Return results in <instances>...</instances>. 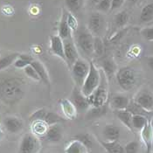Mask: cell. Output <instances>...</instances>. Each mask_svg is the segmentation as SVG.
<instances>
[{
    "label": "cell",
    "instance_id": "cell-42",
    "mask_svg": "<svg viewBox=\"0 0 153 153\" xmlns=\"http://www.w3.org/2000/svg\"><path fill=\"white\" fill-rule=\"evenodd\" d=\"M125 0H112L111 1V9H110V12H113V11H116L119 8H121L123 4H124Z\"/></svg>",
    "mask_w": 153,
    "mask_h": 153
},
{
    "label": "cell",
    "instance_id": "cell-24",
    "mask_svg": "<svg viewBox=\"0 0 153 153\" xmlns=\"http://www.w3.org/2000/svg\"><path fill=\"white\" fill-rule=\"evenodd\" d=\"M106 141H118L120 137V128L116 125H107L102 130Z\"/></svg>",
    "mask_w": 153,
    "mask_h": 153
},
{
    "label": "cell",
    "instance_id": "cell-39",
    "mask_svg": "<svg viewBox=\"0 0 153 153\" xmlns=\"http://www.w3.org/2000/svg\"><path fill=\"white\" fill-rule=\"evenodd\" d=\"M140 33L144 39L153 42V25L143 28L140 31Z\"/></svg>",
    "mask_w": 153,
    "mask_h": 153
},
{
    "label": "cell",
    "instance_id": "cell-46",
    "mask_svg": "<svg viewBox=\"0 0 153 153\" xmlns=\"http://www.w3.org/2000/svg\"><path fill=\"white\" fill-rule=\"evenodd\" d=\"M128 1H129L130 4H137L138 2V0H128Z\"/></svg>",
    "mask_w": 153,
    "mask_h": 153
},
{
    "label": "cell",
    "instance_id": "cell-34",
    "mask_svg": "<svg viewBox=\"0 0 153 153\" xmlns=\"http://www.w3.org/2000/svg\"><path fill=\"white\" fill-rule=\"evenodd\" d=\"M111 1L112 0H101L94 7L95 10L100 13H108L111 9Z\"/></svg>",
    "mask_w": 153,
    "mask_h": 153
},
{
    "label": "cell",
    "instance_id": "cell-4",
    "mask_svg": "<svg viewBox=\"0 0 153 153\" xmlns=\"http://www.w3.org/2000/svg\"><path fill=\"white\" fill-rule=\"evenodd\" d=\"M89 65H90V68H89L88 74L82 87V91L87 97L92 94L98 88V86L101 82V79H102L101 71L96 68L94 62L89 61Z\"/></svg>",
    "mask_w": 153,
    "mask_h": 153
},
{
    "label": "cell",
    "instance_id": "cell-45",
    "mask_svg": "<svg viewBox=\"0 0 153 153\" xmlns=\"http://www.w3.org/2000/svg\"><path fill=\"white\" fill-rule=\"evenodd\" d=\"M3 137H4V132H3L2 127H1V124H0V140H2Z\"/></svg>",
    "mask_w": 153,
    "mask_h": 153
},
{
    "label": "cell",
    "instance_id": "cell-31",
    "mask_svg": "<svg viewBox=\"0 0 153 153\" xmlns=\"http://www.w3.org/2000/svg\"><path fill=\"white\" fill-rule=\"evenodd\" d=\"M129 19V13L126 11H122L115 16V24L118 28H123L127 25Z\"/></svg>",
    "mask_w": 153,
    "mask_h": 153
},
{
    "label": "cell",
    "instance_id": "cell-7",
    "mask_svg": "<svg viewBox=\"0 0 153 153\" xmlns=\"http://www.w3.org/2000/svg\"><path fill=\"white\" fill-rule=\"evenodd\" d=\"M87 27L93 35L101 37L106 30V19L104 15L100 12L91 14L88 18Z\"/></svg>",
    "mask_w": 153,
    "mask_h": 153
},
{
    "label": "cell",
    "instance_id": "cell-40",
    "mask_svg": "<svg viewBox=\"0 0 153 153\" xmlns=\"http://www.w3.org/2000/svg\"><path fill=\"white\" fill-rule=\"evenodd\" d=\"M74 137H75V139H77V140L83 143L84 144H86L88 147H89V148L91 147V145H92V139H91L89 134H88V133H81V134L76 135Z\"/></svg>",
    "mask_w": 153,
    "mask_h": 153
},
{
    "label": "cell",
    "instance_id": "cell-9",
    "mask_svg": "<svg viewBox=\"0 0 153 153\" xmlns=\"http://www.w3.org/2000/svg\"><path fill=\"white\" fill-rule=\"evenodd\" d=\"M63 42H64V53H65V59H66L65 62L71 69L73 65L80 59L78 48L72 37L69 39H64Z\"/></svg>",
    "mask_w": 153,
    "mask_h": 153
},
{
    "label": "cell",
    "instance_id": "cell-43",
    "mask_svg": "<svg viewBox=\"0 0 153 153\" xmlns=\"http://www.w3.org/2000/svg\"><path fill=\"white\" fill-rule=\"evenodd\" d=\"M146 63H147L148 67L153 71V56L146 57Z\"/></svg>",
    "mask_w": 153,
    "mask_h": 153
},
{
    "label": "cell",
    "instance_id": "cell-5",
    "mask_svg": "<svg viewBox=\"0 0 153 153\" xmlns=\"http://www.w3.org/2000/svg\"><path fill=\"white\" fill-rule=\"evenodd\" d=\"M118 85L125 91H129L134 88L137 82V74L133 68L123 67L118 69L116 74Z\"/></svg>",
    "mask_w": 153,
    "mask_h": 153
},
{
    "label": "cell",
    "instance_id": "cell-36",
    "mask_svg": "<svg viewBox=\"0 0 153 153\" xmlns=\"http://www.w3.org/2000/svg\"><path fill=\"white\" fill-rule=\"evenodd\" d=\"M67 21H68V24L70 29L72 30V32L74 33L78 30V28H79L77 19L75 18V16L73 13L68 12H67Z\"/></svg>",
    "mask_w": 153,
    "mask_h": 153
},
{
    "label": "cell",
    "instance_id": "cell-18",
    "mask_svg": "<svg viewBox=\"0 0 153 153\" xmlns=\"http://www.w3.org/2000/svg\"><path fill=\"white\" fill-rule=\"evenodd\" d=\"M102 70L105 74L108 80L109 81L111 77L117 74V66L115 62V60L111 58H106V59L102 60Z\"/></svg>",
    "mask_w": 153,
    "mask_h": 153
},
{
    "label": "cell",
    "instance_id": "cell-19",
    "mask_svg": "<svg viewBox=\"0 0 153 153\" xmlns=\"http://www.w3.org/2000/svg\"><path fill=\"white\" fill-rule=\"evenodd\" d=\"M31 123H32V125H31L32 133L37 137H44L50 127L46 122L41 121V120L32 122Z\"/></svg>",
    "mask_w": 153,
    "mask_h": 153
},
{
    "label": "cell",
    "instance_id": "cell-35",
    "mask_svg": "<svg viewBox=\"0 0 153 153\" xmlns=\"http://www.w3.org/2000/svg\"><path fill=\"white\" fill-rule=\"evenodd\" d=\"M106 111V105L102 107H98V108H94V107H92V108L88 112V116H87V117H88V119H91V118L94 117H100L102 116Z\"/></svg>",
    "mask_w": 153,
    "mask_h": 153
},
{
    "label": "cell",
    "instance_id": "cell-17",
    "mask_svg": "<svg viewBox=\"0 0 153 153\" xmlns=\"http://www.w3.org/2000/svg\"><path fill=\"white\" fill-rule=\"evenodd\" d=\"M72 30L70 29L68 21H67V12L63 11L62 16L59 23V29H58V35L64 40L69 39L72 37Z\"/></svg>",
    "mask_w": 153,
    "mask_h": 153
},
{
    "label": "cell",
    "instance_id": "cell-20",
    "mask_svg": "<svg viewBox=\"0 0 153 153\" xmlns=\"http://www.w3.org/2000/svg\"><path fill=\"white\" fill-rule=\"evenodd\" d=\"M65 153H90V148L75 139L68 143L65 149Z\"/></svg>",
    "mask_w": 153,
    "mask_h": 153
},
{
    "label": "cell",
    "instance_id": "cell-21",
    "mask_svg": "<svg viewBox=\"0 0 153 153\" xmlns=\"http://www.w3.org/2000/svg\"><path fill=\"white\" fill-rule=\"evenodd\" d=\"M47 142L50 143H58L62 138V131L58 124H54L49 127L46 136L43 137Z\"/></svg>",
    "mask_w": 153,
    "mask_h": 153
},
{
    "label": "cell",
    "instance_id": "cell-15",
    "mask_svg": "<svg viewBox=\"0 0 153 153\" xmlns=\"http://www.w3.org/2000/svg\"><path fill=\"white\" fill-rule=\"evenodd\" d=\"M130 98L123 94H113L110 98V106L114 110L126 109L130 104Z\"/></svg>",
    "mask_w": 153,
    "mask_h": 153
},
{
    "label": "cell",
    "instance_id": "cell-29",
    "mask_svg": "<svg viewBox=\"0 0 153 153\" xmlns=\"http://www.w3.org/2000/svg\"><path fill=\"white\" fill-rule=\"evenodd\" d=\"M65 4L68 12L74 15L82 11L84 5V0H65Z\"/></svg>",
    "mask_w": 153,
    "mask_h": 153
},
{
    "label": "cell",
    "instance_id": "cell-1",
    "mask_svg": "<svg viewBox=\"0 0 153 153\" xmlns=\"http://www.w3.org/2000/svg\"><path fill=\"white\" fill-rule=\"evenodd\" d=\"M25 81L20 77L9 76L0 80V100L13 105L19 102L25 94Z\"/></svg>",
    "mask_w": 153,
    "mask_h": 153
},
{
    "label": "cell",
    "instance_id": "cell-22",
    "mask_svg": "<svg viewBox=\"0 0 153 153\" xmlns=\"http://www.w3.org/2000/svg\"><path fill=\"white\" fill-rule=\"evenodd\" d=\"M115 115L117 116V117L121 121V123L126 127L128 128L130 131H133V127H132V117L133 115L130 113V111H128L127 109H123V110H114Z\"/></svg>",
    "mask_w": 153,
    "mask_h": 153
},
{
    "label": "cell",
    "instance_id": "cell-13",
    "mask_svg": "<svg viewBox=\"0 0 153 153\" xmlns=\"http://www.w3.org/2000/svg\"><path fill=\"white\" fill-rule=\"evenodd\" d=\"M3 125L4 129L12 134H17L23 130V121L16 117H7L3 120Z\"/></svg>",
    "mask_w": 153,
    "mask_h": 153
},
{
    "label": "cell",
    "instance_id": "cell-37",
    "mask_svg": "<svg viewBox=\"0 0 153 153\" xmlns=\"http://www.w3.org/2000/svg\"><path fill=\"white\" fill-rule=\"evenodd\" d=\"M24 72H25V75L28 76L29 78H31L32 80L36 81V82H40V78H39L38 73L36 72L34 68L32 65H29L26 68H24Z\"/></svg>",
    "mask_w": 153,
    "mask_h": 153
},
{
    "label": "cell",
    "instance_id": "cell-25",
    "mask_svg": "<svg viewBox=\"0 0 153 153\" xmlns=\"http://www.w3.org/2000/svg\"><path fill=\"white\" fill-rule=\"evenodd\" d=\"M98 142L106 150L108 153H124V147H123L118 141L98 140Z\"/></svg>",
    "mask_w": 153,
    "mask_h": 153
},
{
    "label": "cell",
    "instance_id": "cell-48",
    "mask_svg": "<svg viewBox=\"0 0 153 153\" xmlns=\"http://www.w3.org/2000/svg\"><path fill=\"white\" fill-rule=\"evenodd\" d=\"M0 54H1V51H0Z\"/></svg>",
    "mask_w": 153,
    "mask_h": 153
},
{
    "label": "cell",
    "instance_id": "cell-11",
    "mask_svg": "<svg viewBox=\"0 0 153 153\" xmlns=\"http://www.w3.org/2000/svg\"><path fill=\"white\" fill-rule=\"evenodd\" d=\"M71 101L76 107L78 111H84L87 110L89 107L88 97L83 94L82 88H78L77 86H74L72 91L71 95Z\"/></svg>",
    "mask_w": 153,
    "mask_h": 153
},
{
    "label": "cell",
    "instance_id": "cell-14",
    "mask_svg": "<svg viewBox=\"0 0 153 153\" xmlns=\"http://www.w3.org/2000/svg\"><path fill=\"white\" fill-rule=\"evenodd\" d=\"M50 50L53 54L59 57L62 60H66L64 53V42L59 35H53L50 37Z\"/></svg>",
    "mask_w": 153,
    "mask_h": 153
},
{
    "label": "cell",
    "instance_id": "cell-6",
    "mask_svg": "<svg viewBox=\"0 0 153 153\" xmlns=\"http://www.w3.org/2000/svg\"><path fill=\"white\" fill-rule=\"evenodd\" d=\"M89 68H90L89 62L86 61L83 59H78L71 68L74 82L75 83V86H77L78 88H82L83 83L88 74Z\"/></svg>",
    "mask_w": 153,
    "mask_h": 153
},
{
    "label": "cell",
    "instance_id": "cell-27",
    "mask_svg": "<svg viewBox=\"0 0 153 153\" xmlns=\"http://www.w3.org/2000/svg\"><path fill=\"white\" fill-rule=\"evenodd\" d=\"M34 60V59L29 55V54H25V53H19V57L17 58V59L15 60L13 66L16 68H25L27 66L31 65L32 62Z\"/></svg>",
    "mask_w": 153,
    "mask_h": 153
},
{
    "label": "cell",
    "instance_id": "cell-47",
    "mask_svg": "<svg viewBox=\"0 0 153 153\" xmlns=\"http://www.w3.org/2000/svg\"><path fill=\"white\" fill-rule=\"evenodd\" d=\"M152 127H153V121H152Z\"/></svg>",
    "mask_w": 153,
    "mask_h": 153
},
{
    "label": "cell",
    "instance_id": "cell-16",
    "mask_svg": "<svg viewBox=\"0 0 153 153\" xmlns=\"http://www.w3.org/2000/svg\"><path fill=\"white\" fill-rule=\"evenodd\" d=\"M59 105H60L61 110L66 118L71 119V120L75 119L78 110L71 100L67 99V98H63L59 101Z\"/></svg>",
    "mask_w": 153,
    "mask_h": 153
},
{
    "label": "cell",
    "instance_id": "cell-30",
    "mask_svg": "<svg viewBox=\"0 0 153 153\" xmlns=\"http://www.w3.org/2000/svg\"><path fill=\"white\" fill-rule=\"evenodd\" d=\"M148 118L142 115H133L132 117V127L133 130H140L145 126L148 122Z\"/></svg>",
    "mask_w": 153,
    "mask_h": 153
},
{
    "label": "cell",
    "instance_id": "cell-28",
    "mask_svg": "<svg viewBox=\"0 0 153 153\" xmlns=\"http://www.w3.org/2000/svg\"><path fill=\"white\" fill-rule=\"evenodd\" d=\"M19 53H12L10 54L0 57V71L4 70L8 68L10 66L13 65L15 60L19 57Z\"/></svg>",
    "mask_w": 153,
    "mask_h": 153
},
{
    "label": "cell",
    "instance_id": "cell-3",
    "mask_svg": "<svg viewBox=\"0 0 153 153\" xmlns=\"http://www.w3.org/2000/svg\"><path fill=\"white\" fill-rule=\"evenodd\" d=\"M101 82L98 88L90 95L88 96L89 105L94 108L105 106L108 100V78L103 71L101 70Z\"/></svg>",
    "mask_w": 153,
    "mask_h": 153
},
{
    "label": "cell",
    "instance_id": "cell-32",
    "mask_svg": "<svg viewBox=\"0 0 153 153\" xmlns=\"http://www.w3.org/2000/svg\"><path fill=\"white\" fill-rule=\"evenodd\" d=\"M94 55L96 57H100L104 53V43L101 37L94 36V46H93Z\"/></svg>",
    "mask_w": 153,
    "mask_h": 153
},
{
    "label": "cell",
    "instance_id": "cell-12",
    "mask_svg": "<svg viewBox=\"0 0 153 153\" xmlns=\"http://www.w3.org/2000/svg\"><path fill=\"white\" fill-rule=\"evenodd\" d=\"M140 137L146 148V153H151L153 148V127L152 120L149 119L145 126L142 129Z\"/></svg>",
    "mask_w": 153,
    "mask_h": 153
},
{
    "label": "cell",
    "instance_id": "cell-23",
    "mask_svg": "<svg viewBox=\"0 0 153 153\" xmlns=\"http://www.w3.org/2000/svg\"><path fill=\"white\" fill-rule=\"evenodd\" d=\"M31 65L34 68L36 72L38 73V74L40 78V82H44L47 85H49L50 84V77H49V74L47 72L46 67L40 61L36 60V59H34L32 62Z\"/></svg>",
    "mask_w": 153,
    "mask_h": 153
},
{
    "label": "cell",
    "instance_id": "cell-41",
    "mask_svg": "<svg viewBox=\"0 0 153 153\" xmlns=\"http://www.w3.org/2000/svg\"><path fill=\"white\" fill-rule=\"evenodd\" d=\"M138 150H139V143L137 141L130 142L124 147L125 153H137Z\"/></svg>",
    "mask_w": 153,
    "mask_h": 153
},
{
    "label": "cell",
    "instance_id": "cell-26",
    "mask_svg": "<svg viewBox=\"0 0 153 153\" xmlns=\"http://www.w3.org/2000/svg\"><path fill=\"white\" fill-rule=\"evenodd\" d=\"M139 19L142 23H150L153 21V2L147 4L143 7Z\"/></svg>",
    "mask_w": 153,
    "mask_h": 153
},
{
    "label": "cell",
    "instance_id": "cell-44",
    "mask_svg": "<svg viewBox=\"0 0 153 153\" xmlns=\"http://www.w3.org/2000/svg\"><path fill=\"white\" fill-rule=\"evenodd\" d=\"M100 1H101V0H88V4H89L90 5H94V6H95Z\"/></svg>",
    "mask_w": 153,
    "mask_h": 153
},
{
    "label": "cell",
    "instance_id": "cell-10",
    "mask_svg": "<svg viewBox=\"0 0 153 153\" xmlns=\"http://www.w3.org/2000/svg\"><path fill=\"white\" fill-rule=\"evenodd\" d=\"M134 102H137L144 110L152 113L153 112V92L143 88L139 90L134 97Z\"/></svg>",
    "mask_w": 153,
    "mask_h": 153
},
{
    "label": "cell",
    "instance_id": "cell-33",
    "mask_svg": "<svg viewBox=\"0 0 153 153\" xmlns=\"http://www.w3.org/2000/svg\"><path fill=\"white\" fill-rule=\"evenodd\" d=\"M128 111H130L132 115H142V116H147L148 114H150V112L144 110L142 107H140L137 102H134V100L130 101V104L128 108H126Z\"/></svg>",
    "mask_w": 153,
    "mask_h": 153
},
{
    "label": "cell",
    "instance_id": "cell-38",
    "mask_svg": "<svg viewBox=\"0 0 153 153\" xmlns=\"http://www.w3.org/2000/svg\"><path fill=\"white\" fill-rule=\"evenodd\" d=\"M47 110L45 108H39L38 110L34 111L31 117H30V122H34V121H38V120H41V121H44V118L46 117V114H47Z\"/></svg>",
    "mask_w": 153,
    "mask_h": 153
},
{
    "label": "cell",
    "instance_id": "cell-2",
    "mask_svg": "<svg viewBox=\"0 0 153 153\" xmlns=\"http://www.w3.org/2000/svg\"><path fill=\"white\" fill-rule=\"evenodd\" d=\"M75 33V44L77 48L82 52L87 57H91L94 55L93 46H94V36L89 32L87 26L79 27Z\"/></svg>",
    "mask_w": 153,
    "mask_h": 153
},
{
    "label": "cell",
    "instance_id": "cell-8",
    "mask_svg": "<svg viewBox=\"0 0 153 153\" xmlns=\"http://www.w3.org/2000/svg\"><path fill=\"white\" fill-rule=\"evenodd\" d=\"M41 143L33 133L25 134L19 145V153H39Z\"/></svg>",
    "mask_w": 153,
    "mask_h": 153
}]
</instances>
